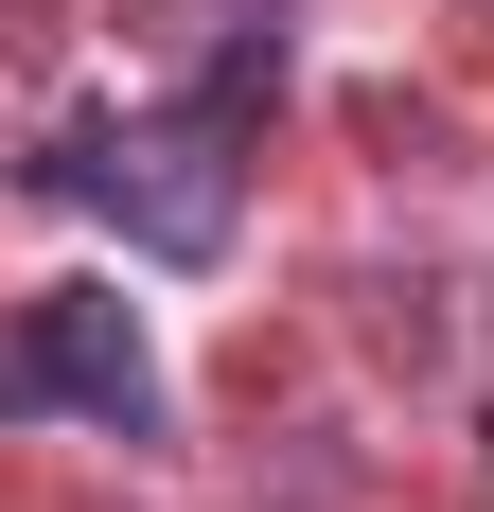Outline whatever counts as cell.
I'll use <instances>...</instances> for the list:
<instances>
[{"label": "cell", "mask_w": 494, "mask_h": 512, "mask_svg": "<svg viewBox=\"0 0 494 512\" xmlns=\"http://www.w3.org/2000/svg\"><path fill=\"white\" fill-rule=\"evenodd\" d=\"M265 89H283V18H230L212 71L177 106H124V124H53L36 142V195L53 212H106L142 265H212L247 212V142H265Z\"/></svg>", "instance_id": "cell-1"}, {"label": "cell", "mask_w": 494, "mask_h": 512, "mask_svg": "<svg viewBox=\"0 0 494 512\" xmlns=\"http://www.w3.org/2000/svg\"><path fill=\"white\" fill-rule=\"evenodd\" d=\"M0 424H106V442H159V354H142V318H124V283H53V301H18V336H0Z\"/></svg>", "instance_id": "cell-2"}]
</instances>
